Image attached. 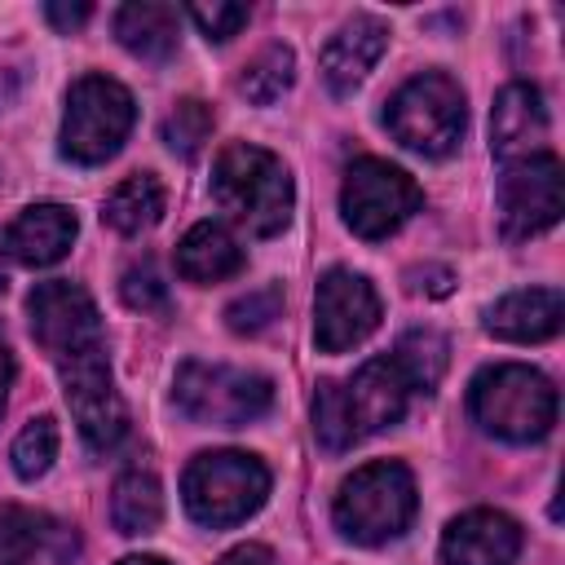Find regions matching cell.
<instances>
[{
  "instance_id": "6da1fadb",
  "label": "cell",
  "mask_w": 565,
  "mask_h": 565,
  "mask_svg": "<svg viewBox=\"0 0 565 565\" xmlns=\"http://www.w3.org/2000/svg\"><path fill=\"white\" fill-rule=\"evenodd\" d=\"M411 388L393 358H371L353 371V380H322L313 393V437L322 450H353L362 437L393 428L406 415Z\"/></svg>"
},
{
  "instance_id": "7a4b0ae2",
  "label": "cell",
  "mask_w": 565,
  "mask_h": 565,
  "mask_svg": "<svg viewBox=\"0 0 565 565\" xmlns=\"http://www.w3.org/2000/svg\"><path fill=\"white\" fill-rule=\"evenodd\" d=\"M212 199L252 238H269L291 221V172L260 146H225L212 168Z\"/></svg>"
},
{
  "instance_id": "3957f363",
  "label": "cell",
  "mask_w": 565,
  "mask_h": 565,
  "mask_svg": "<svg viewBox=\"0 0 565 565\" xmlns=\"http://www.w3.org/2000/svg\"><path fill=\"white\" fill-rule=\"evenodd\" d=\"M472 419L503 441H539L556 424V388L547 375L521 362H499L472 375L468 388Z\"/></svg>"
},
{
  "instance_id": "277c9868",
  "label": "cell",
  "mask_w": 565,
  "mask_h": 565,
  "mask_svg": "<svg viewBox=\"0 0 565 565\" xmlns=\"http://www.w3.org/2000/svg\"><path fill=\"white\" fill-rule=\"evenodd\" d=\"M415 477L406 463L397 459H375L366 468H358L353 477H344L331 516L335 530L362 547H380L388 539H397L411 516H415Z\"/></svg>"
},
{
  "instance_id": "5b68a950",
  "label": "cell",
  "mask_w": 565,
  "mask_h": 565,
  "mask_svg": "<svg viewBox=\"0 0 565 565\" xmlns=\"http://www.w3.org/2000/svg\"><path fill=\"white\" fill-rule=\"evenodd\" d=\"M269 494V468L247 450L194 455L181 477V503L199 525L225 530L247 521Z\"/></svg>"
},
{
  "instance_id": "8992f818",
  "label": "cell",
  "mask_w": 565,
  "mask_h": 565,
  "mask_svg": "<svg viewBox=\"0 0 565 565\" xmlns=\"http://www.w3.org/2000/svg\"><path fill=\"white\" fill-rule=\"evenodd\" d=\"M463 124H468L463 88L441 71H424L406 79L384 110V128L424 159H446L459 146Z\"/></svg>"
},
{
  "instance_id": "52a82bcc",
  "label": "cell",
  "mask_w": 565,
  "mask_h": 565,
  "mask_svg": "<svg viewBox=\"0 0 565 565\" xmlns=\"http://www.w3.org/2000/svg\"><path fill=\"white\" fill-rule=\"evenodd\" d=\"M172 402L194 424L243 428L274 406V380L225 362H185L172 380Z\"/></svg>"
},
{
  "instance_id": "ba28073f",
  "label": "cell",
  "mask_w": 565,
  "mask_h": 565,
  "mask_svg": "<svg viewBox=\"0 0 565 565\" xmlns=\"http://www.w3.org/2000/svg\"><path fill=\"white\" fill-rule=\"evenodd\" d=\"M137 119L132 93L110 75H79L66 93L62 115V154L75 163H106L119 154Z\"/></svg>"
},
{
  "instance_id": "9c48e42d",
  "label": "cell",
  "mask_w": 565,
  "mask_h": 565,
  "mask_svg": "<svg viewBox=\"0 0 565 565\" xmlns=\"http://www.w3.org/2000/svg\"><path fill=\"white\" fill-rule=\"evenodd\" d=\"M419 207H424V190L411 181V172H402L384 159L349 163L344 185H340V212L358 238H388Z\"/></svg>"
},
{
  "instance_id": "30bf717a",
  "label": "cell",
  "mask_w": 565,
  "mask_h": 565,
  "mask_svg": "<svg viewBox=\"0 0 565 565\" xmlns=\"http://www.w3.org/2000/svg\"><path fill=\"white\" fill-rule=\"evenodd\" d=\"M62 371V388H66V406L79 424V437L88 441V450L106 455L124 441L128 433V406L110 380V362H106V344L71 353L57 362Z\"/></svg>"
},
{
  "instance_id": "8fae6325",
  "label": "cell",
  "mask_w": 565,
  "mask_h": 565,
  "mask_svg": "<svg viewBox=\"0 0 565 565\" xmlns=\"http://www.w3.org/2000/svg\"><path fill=\"white\" fill-rule=\"evenodd\" d=\"M26 318H31L35 344H40L53 362L106 344V340H102V318H97L93 296H88L79 282H71V278H49V282H40V287L26 296Z\"/></svg>"
},
{
  "instance_id": "7c38bea8",
  "label": "cell",
  "mask_w": 565,
  "mask_h": 565,
  "mask_svg": "<svg viewBox=\"0 0 565 565\" xmlns=\"http://www.w3.org/2000/svg\"><path fill=\"white\" fill-rule=\"evenodd\" d=\"M499 216L508 238H530L561 221V159L552 150H534L503 168Z\"/></svg>"
},
{
  "instance_id": "4fadbf2b",
  "label": "cell",
  "mask_w": 565,
  "mask_h": 565,
  "mask_svg": "<svg viewBox=\"0 0 565 565\" xmlns=\"http://www.w3.org/2000/svg\"><path fill=\"white\" fill-rule=\"evenodd\" d=\"M380 327V296L353 269H327L313 296V344L322 353H344Z\"/></svg>"
},
{
  "instance_id": "5bb4252c",
  "label": "cell",
  "mask_w": 565,
  "mask_h": 565,
  "mask_svg": "<svg viewBox=\"0 0 565 565\" xmlns=\"http://www.w3.org/2000/svg\"><path fill=\"white\" fill-rule=\"evenodd\" d=\"M516 556L521 525L494 508H472L441 534V565H516Z\"/></svg>"
},
{
  "instance_id": "9a60e30c",
  "label": "cell",
  "mask_w": 565,
  "mask_h": 565,
  "mask_svg": "<svg viewBox=\"0 0 565 565\" xmlns=\"http://www.w3.org/2000/svg\"><path fill=\"white\" fill-rule=\"evenodd\" d=\"M75 212L62 207V203H31L22 207L9 230H4V252L18 260V265H31V269H44V265H57L71 243H75Z\"/></svg>"
},
{
  "instance_id": "2e32d148",
  "label": "cell",
  "mask_w": 565,
  "mask_h": 565,
  "mask_svg": "<svg viewBox=\"0 0 565 565\" xmlns=\"http://www.w3.org/2000/svg\"><path fill=\"white\" fill-rule=\"evenodd\" d=\"M384 49H388V26L380 18L362 13V18L344 22L327 40V49H322V79H327V88L335 97H349L375 71V62L384 57Z\"/></svg>"
},
{
  "instance_id": "e0dca14e",
  "label": "cell",
  "mask_w": 565,
  "mask_h": 565,
  "mask_svg": "<svg viewBox=\"0 0 565 565\" xmlns=\"http://www.w3.org/2000/svg\"><path fill=\"white\" fill-rule=\"evenodd\" d=\"M547 137V106H543V93L525 79L508 84L499 97H494V110H490V146L503 163L512 159H525L539 150V141Z\"/></svg>"
},
{
  "instance_id": "ac0fdd59",
  "label": "cell",
  "mask_w": 565,
  "mask_h": 565,
  "mask_svg": "<svg viewBox=\"0 0 565 565\" xmlns=\"http://www.w3.org/2000/svg\"><path fill=\"white\" fill-rule=\"evenodd\" d=\"M565 300L556 287H521L486 309V331L512 344H539L561 331Z\"/></svg>"
},
{
  "instance_id": "d6986e66",
  "label": "cell",
  "mask_w": 565,
  "mask_h": 565,
  "mask_svg": "<svg viewBox=\"0 0 565 565\" xmlns=\"http://www.w3.org/2000/svg\"><path fill=\"white\" fill-rule=\"evenodd\" d=\"M243 260H247V256H243L238 238H234L221 221H199V225H190L185 238L177 243V274H181L185 282H199V287L234 278V274L243 269Z\"/></svg>"
},
{
  "instance_id": "ffe728a7",
  "label": "cell",
  "mask_w": 565,
  "mask_h": 565,
  "mask_svg": "<svg viewBox=\"0 0 565 565\" xmlns=\"http://www.w3.org/2000/svg\"><path fill=\"white\" fill-rule=\"evenodd\" d=\"M115 35L128 53L146 57V62H163L177 53L181 40V9L177 4H159V0H132L115 13Z\"/></svg>"
},
{
  "instance_id": "44dd1931",
  "label": "cell",
  "mask_w": 565,
  "mask_h": 565,
  "mask_svg": "<svg viewBox=\"0 0 565 565\" xmlns=\"http://www.w3.org/2000/svg\"><path fill=\"white\" fill-rule=\"evenodd\" d=\"M159 216H163V185L150 177V172H132V177H124L115 190H110V199H106V207H102V221L115 230V234H146L150 225H159Z\"/></svg>"
},
{
  "instance_id": "7402d4cb",
  "label": "cell",
  "mask_w": 565,
  "mask_h": 565,
  "mask_svg": "<svg viewBox=\"0 0 565 565\" xmlns=\"http://www.w3.org/2000/svg\"><path fill=\"white\" fill-rule=\"evenodd\" d=\"M110 521L119 534H150L163 521V490L150 472H124L110 490Z\"/></svg>"
},
{
  "instance_id": "603a6c76",
  "label": "cell",
  "mask_w": 565,
  "mask_h": 565,
  "mask_svg": "<svg viewBox=\"0 0 565 565\" xmlns=\"http://www.w3.org/2000/svg\"><path fill=\"white\" fill-rule=\"evenodd\" d=\"M446 353H450L446 335L419 327V331H406L388 358L397 362V371H402L411 393H433L441 384V375H446Z\"/></svg>"
},
{
  "instance_id": "cb8c5ba5",
  "label": "cell",
  "mask_w": 565,
  "mask_h": 565,
  "mask_svg": "<svg viewBox=\"0 0 565 565\" xmlns=\"http://www.w3.org/2000/svg\"><path fill=\"white\" fill-rule=\"evenodd\" d=\"M291 79H296V53H291L287 44H265V49L243 66L238 93H243L247 102H256V106H269V102H278V97L291 88Z\"/></svg>"
},
{
  "instance_id": "d4e9b609",
  "label": "cell",
  "mask_w": 565,
  "mask_h": 565,
  "mask_svg": "<svg viewBox=\"0 0 565 565\" xmlns=\"http://www.w3.org/2000/svg\"><path fill=\"white\" fill-rule=\"evenodd\" d=\"M9 459H13V472H18L22 481L44 477V472L53 468V459H57V419H53V415H35V419L13 437Z\"/></svg>"
},
{
  "instance_id": "484cf974",
  "label": "cell",
  "mask_w": 565,
  "mask_h": 565,
  "mask_svg": "<svg viewBox=\"0 0 565 565\" xmlns=\"http://www.w3.org/2000/svg\"><path fill=\"white\" fill-rule=\"evenodd\" d=\"M207 137H212V110H207L199 97L177 102V110L163 119V141H168V150L181 154V159L199 154Z\"/></svg>"
},
{
  "instance_id": "4316f807",
  "label": "cell",
  "mask_w": 565,
  "mask_h": 565,
  "mask_svg": "<svg viewBox=\"0 0 565 565\" xmlns=\"http://www.w3.org/2000/svg\"><path fill=\"white\" fill-rule=\"evenodd\" d=\"M40 516L18 508V503H0V565H26L40 547Z\"/></svg>"
},
{
  "instance_id": "83f0119b",
  "label": "cell",
  "mask_w": 565,
  "mask_h": 565,
  "mask_svg": "<svg viewBox=\"0 0 565 565\" xmlns=\"http://www.w3.org/2000/svg\"><path fill=\"white\" fill-rule=\"evenodd\" d=\"M278 309H282V291L278 287H260V291H247L243 300H234L225 309V322L238 335H256V331H265L278 318Z\"/></svg>"
},
{
  "instance_id": "f1b7e54d",
  "label": "cell",
  "mask_w": 565,
  "mask_h": 565,
  "mask_svg": "<svg viewBox=\"0 0 565 565\" xmlns=\"http://www.w3.org/2000/svg\"><path fill=\"white\" fill-rule=\"evenodd\" d=\"M119 296H124L128 309L154 313V309L168 305V282L159 278V269H154L150 260H141V265H128V269H124V278H119Z\"/></svg>"
},
{
  "instance_id": "f546056e",
  "label": "cell",
  "mask_w": 565,
  "mask_h": 565,
  "mask_svg": "<svg viewBox=\"0 0 565 565\" xmlns=\"http://www.w3.org/2000/svg\"><path fill=\"white\" fill-rule=\"evenodd\" d=\"M190 18H194V26L203 31V40H212V44H225L230 35H238V26L247 22V4H225V0H199V4H190L185 9Z\"/></svg>"
},
{
  "instance_id": "4dcf8cb0",
  "label": "cell",
  "mask_w": 565,
  "mask_h": 565,
  "mask_svg": "<svg viewBox=\"0 0 565 565\" xmlns=\"http://www.w3.org/2000/svg\"><path fill=\"white\" fill-rule=\"evenodd\" d=\"M44 18H49L57 31H66V35H71V31H79V26L93 18V4H88V0H79V4H62V0H49V4H44Z\"/></svg>"
},
{
  "instance_id": "1f68e13d",
  "label": "cell",
  "mask_w": 565,
  "mask_h": 565,
  "mask_svg": "<svg viewBox=\"0 0 565 565\" xmlns=\"http://www.w3.org/2000/svg\"><path fill=\"white\" fill-rule=\"evenodd\" d=\"M216 565H278V556L265 543H243V547H230Z\"/></svg>"
},
{
  "instance_id": "d6a6232c",
  "label": "cell",
  "mask_w": 565,
  "mask_h": 565,
  "mask_svg": "<svg viewBox=\"0 0 565 565\" xmlns=\"http://www.w3.org/2000/svg\"><path fill=\"white\" fill-rule=\"evenodd\" d=\"M9 380H13V358H9V349L0 344V411H4V393H9Z\"/></svg>"
},
{
  "instance_id": "836d02e7",
  "label": "cell",
  "mask_w": 565,
  "mask_h": 565,
  "mask_svg": "<svg viewBox=\"0 0 565 565\" xmlns=\"http://www.w3.org/2000/svg\"><path fill=\"white\" fill-rule=\"evenodd\" d=\"M119 565H168L163 556H124Z\"/></svg>"
},
{
  "instance_id": "e575fe53",
  "label": "cell",
  "mask_w": 565,
  "mask_h": 565,
  "mask_svg": "<svg viewBox=\"0 0 565 565\" xmlns=\"http://www.w3.org/2000/svg\"><path fill=\"white\" fill-rule=\"evenodd\" d=\"M0 291H4V265H0Z\"/></svg>"
}]
</instances>
